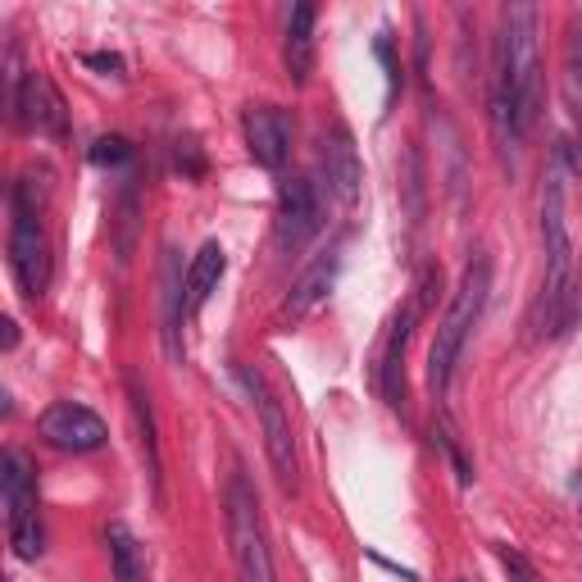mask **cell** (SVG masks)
<instances>
[{
  "instance_id": "6da1fadb",
  "label": "cell",
  "mask_w": 582,
  "mask_h": 582,
  "mask_svg": "<svg viewBox=\"0 0 582 582\" xmlns=\"http://www.w3.org/2000/svg\"><path fill=\"white\" fill-rule=\"evenodd\" d=\"M541 246H546V278L532 310V337H556L573 323V237L564 210V160L556 155L541 178Z\"/></svg>"
},
{
  "instance_id": "7a4b0ae2",
  "label": "cell",
  "mask_w": 582,
  "mask_h": 582,
  "mask_svg": "<svg viewBox=\"0 0 582 582\" xmlns=\"http://www.w3.org/2000/svg\"><path fill=\"white\" fill-rule=\"evenodd\" d=\"M487 292H492V260L473 255L464 264V278L455 287V296H451V310H447V319L437 323L432 351H428V383H432V392L451 387L455 364L464 355V341H469V332L477 328V319H483V310H487Z\"/></svg>"
},
{
  "instance_id": "3957f363",
  "label": "cell",
  "mask_w": 582,
  "mask_h": 582,
  "mask_svg": "<svg viewBox=\"0 0 582 582\" xmlns=\"http://www.w3.org/2000/svg\"><path fill=\"white\" fill-rule=\"evenodd\" d=\"M223 509H228L232 564H237V573H242V582H278V578H273V556H268V541H264V524H260V496H255L251 477L242 469L228 477Z\"/></svg>"
},
{
  "instance_id": "277c9868",
  "label": "cell",
  "mask_w": 582,
  "mask_h": 582,
  "mask_svg": "<svg viewBox=\"0 0 582 582\" xmlns=\"http://www.w3.org/2000/svg\"><path fill=\"white\" fill-rule=\"evenodd\" d=\"M0 496L10 509V546L19 560H37L46 551V532H42V505H37V473L23 451L0 455Z\"/></svg>"
},
{
  "instance_id": "5b68a950",
  "label": "cell",
  "mask_w": 582,
  "mask_h": 582,
  "mask_svg": "<svg viewBox=\"0 0 582 582\" xmlns=\"http://www.w3.org/2000/svg\"><path fill=\"white\" fill-rule=\"evenodd\" d=\"M242 383L260 409V432H264V451H268V464H273V477H278V487L283 492H296V437H292V419H287V409L283 400L268 392L264 383V373L260 369H242Z\"/></svg>"
},
{
  "instance_id": "8992f818",
  "label": "cell",
  "mask_w": 582,
  "mask_h": 582,
  "mask_svg": "<svg viewBox=\"0 0 582 582\" xmlns=\"http://www.w3.org/2000/svg\"><path fill=\"white\" fill-rule=\"evenodd\" d=\"M10 268L23 287L28 300H42L51 287V242L42 215L28 210V205H14V223H10Z\"/></svg>"
},
{
  "instance_id": "52a82bcc",
  "label": "cell",
  "mask_w": 582,
  "mask_h": 582,
  "mask_svg": "<svg viewBox=\"0 0 582 582\" xmlns=\"http://www.w3.org/2000/svg\"><path fill=\"white\" fill-rule=\"evenodd\" d=\"M37 432H42L46 447H55L64 455H91V451H100L110 441L106 419H100L96 409L78 405V400H55L37 419Z\"/></svg>"
},
{
  "instance_id": "ba28073f",
  "label": "cell",
  "mask_w": 582,
  "mask_h": 582,
  "mask_svg": "<svg viewBox=\"0 0 582 582\" xmlns=\"http://www.w3.org/2000/svg\"><path fill=\"white\" fill-rule=\"evenodd\" d=\"M323 228V200L310 178H287L278 187V237L287 251H300L305 242H315Z\"/></svg>"
},
{
  "instance_id": "9c48e42d",
  "label": "cell",
  "mask_w": 582,
  "mask_h": 582,
  "mask_svg": "<svg viewBox=\"0 0 582 582\" xmlns=\"http://www.w3.org/2000/svg\"><path fill=\"white\" fill-rule=\"evenodd\" d=\"M14 119H19L23 128H37V132L55 136V142H68V106H64L59 87H55L46 74H37V68H32V74L23 78Z\"/></svg>"
},
{
  "instance_id": "30bf717a",
  "label": "cell",
  "mask_w": 582,
  "mask_h": 582,
  "mask_svg": "<svg viewBox=\"0 0 582 582\" xmlns=\"http://www.w3.org/2000/svg\"><path fill=\"white\" fill-rule=\"evenodd\" d=\"M319 164H323V178H328V191L347 205L360 200V191H364V164H360V155H355V142H351V132L341 128V123H332L328 132H323V151H319Z\"/></svg>"
},
{
  "instance_id": "8fae6325",
  "label": "cell",
  "mask_w": 582,
  "mask_h": 582,
  "mask_svg": "<svg viewBox=\"0 0 582 582\" xmlns=\"http://www.w3.org/2000/svg\"><path fill=\"white\" fill-rule=\"evenodd\" d=\"M424 315V300H405L400 305V315L392 319V332L383 341V355H378V387L387 396L392 409L405 405V351H409V337H415V323Z\"/></svg>"
},
{
  "instance_id": "7c38bea8",
  "label": "cell",
  "mask_w": 582,
  "mask_h": 582,
  "mask_svg": "<svg viewBox=\"0 0 582 582\" xmlns=\"http://www.w3.org/2000/svg\"><path fill=\"white\" fill-rule=\"evenodd\" d=\"M242 128H246V151L260 168H283L292 160V123L283 110L251 106L242 114Z\"/></svg>"
},
{
  "instance_id": "4fadbf2b",
  "label": "cell",
  "mask_w": 582,
  "mask_h": 582,
  "mask_svg": "<svg viewBox=\"0 0 582 582\" xmlns=\"http://www.w3.org/2000/svg\"><path fill=\"white\" fill-rule=\"evenodd\" d=\"M337 264H341V255H337V251H323L310 268L300 273V278L292 283V292H287V300H283V310H278L283 323H300V319L310 315L315 305L332 292V283H337Z\"/></svg>"
},
{
  "instance_id": "5bb4252c",
  "label": "cell",
  "mask_w": 582,
  "mask_h": 582,
  "mask_svg": "<svg viewBox=\"0 0 582 582\" xmlns=\"http://www.w3.org/2000/svg\"><path fill=\"white\" fill-rule=\"evenodd\" d=\"M160 296H164V347L168 355H183V305H187V273L178 264V251L168 246L160 260Z\"/></svg>"
},
{
  "instance_id": "9a60e30c",
  "label": "cell",
  "mask_w": 582,
  "mask_h": 582,
  "mask_svg": "<svg viewBox=\"0 0 582 582\" xmlns=\"http://www.w3.org/2000/svg\"><path fill=\"white\" fill-rule=\"evenodd\" d=\"M128 409H132V424H136V441H142V460H146V477H151V496L160 501L164 487H160V447H155V409H151V396L142 387L136 373H128Z\"/></svg>"
},
{
  "instance_id": "2e32d148",
  "label": "cell",
  "mask_w": 582,
  "mask_h": 582,
  "mask_svg": "<svg viewBox=\"0 0 582 582\" xmlns=\"http://www.w3.org/2000/svg\"><path fill=\"white\" fill-rule=\"evenodd\" d=\"M315 23H319L315 6H296L292 10V23H287V78L296 87H305L310 74H315Z\"/></svg>"
},
{
  "instance_id": "e0dca14e",
  "label": "cell",
  "mask_w": 582,
  "mask_h": 582,
  "mask_svg": "<svg viewBox=\"0 0 582 582\" xmlns=\"http://www.w3.org/2000/svg\"><path fill=\"white\" fill-rule=\"evenodd\" d=\"M223 273H228L223 246H219V242H205V246L196 251V260L187 264V315H196L200 305L215 296V287H219Z\"/></svg>"
},
{
  "instance_id": "ac0fdd59",
  "label": "cell",
  "mask_w": 582,
  "mask_h": 582,
  "mask_svg": "<svg viewBox=\"0 0 582 582\" xmlns=\"http://www.w3.org/2000/svg\"><path fill=\"white\" fill-rule=\"evenodd\" d=\"M106 546H110V569H114V582H142L146 573V546L136 541V532L128 524H110L106 528Z\"/></svg>"
},
{
  "instance_id": "d6986e66",
  "label": "cell",
  "mask_w": 582,
  "mask_h": 582,
  "mask_svg": "<svg viewBox=\"0 0 582 582\" xmlns=\"http://www.w3.org/2000/svg\"><path fill=\"white\" fill-rule=\"evenodd\" d=\"M564 87L573 100V114L582 119V10L569 14V42H564Z\"/></svg>"
},
{
  "instance_id": "ffe728a7",
  "label": "cell",
  "mask_w": 582,
  "mask_h": 582,
  "mask_svg": "<svg viewBox=\"0 0 582 582\" xmlns=\"http://www.w3.org/2000/svg\"><path fill=\"white\" fill-rule=\"evenodd\" d=\"M87 160L91 164H100V168H114V164H128L132 160V142H128V136H96V142H91V151H87Z\"/></svg>"
},
{
  "instance_id": "44dd1931",
  "label": "cell",
  "mask_w": 582,
  "mask_h": 582,
  "mask_svg": "<svg viewBox=\"0 0 582 582\" xmlns=\"http://www.w3.org/2000/svg\"><path fill=\"white\" fill-rule=\"evenodd\" d=\"M432 437L441 441V447H447V455H451V464H455V473H460V487H469V483H473V464L464 460V451H460V441H455V432H451L447 424H441V428H437Z\"/></svg>"
},
{
  "instance_id": "7402d4cb",
  "label": "cell",
  "mask_w": 582,
  "mask_h": 582,
  "mask_svg": "<svg viewBox=\"0 0 582 582\" xmlns=\"http://www.w3.org/2000/svg\"><path fill=\"white\" fill-rule=\"evenodd\" d=\"M496 560L505 564V573H509V582H537V573H532V564L515 551V546H505V541H496Z\"/></svg>"
},
{
  "instance_id": "603a6c76",
  "label": "cell",
  "mask_w": 582,
  "mask_h": 582,
  "mask_svg": "<svg viewBox=\"0 0 582 582\" xmlns=\"http://www.w3.org/2000/svg\"><path fill=\"white\" fill-rule=\"evenodd\" d=\"M83 64H87V68H96V74L123 78V55H114V51H87V55H83Z\"/></svg>"
},
{
  "instance_id": "cb8c5ba5",
  "label": "cell",
  "mask_w": 582,
  "mask_h": 582,
  "mask_svg": "<svg viewBox=\"0 0 582 582\" xmlns=\"http://www.w3.org/2000/svg\"><path fill=\"white\" fill-rule=\"evenodd\" d=\"M373 51H378V59H383V68H387V78H392V91L400 87V64H396V55H392V42H387V32L378 42H373Z\"/></svg>"
},
{
  "instance_id": "d4e9b609",
  "label": "cell",
  "mask_w": 582,
  "mask_h": 582,
  "mask_svg": "<svg viewBox=\"0 0 582 582\" xmlns=\"http://www.w3.org/2000/svg\"><path fill=\"white\" fill-rule=\"evenodd\" d=\"M178 168H183L187 178H200V168H205V164H200V155H196V146H191V142H187V146H178Z\"/></svg>"
},
{
  "instance_id": "484cf974",
  "label": "cell",
  "mask_w": 582,
  "mask_h": 582,
  "mask_svg": "<svg viewBox=\"0 0 582 582\" xmlns=\"http://www.w3.org/2000/svg\"><path fill=\"white\" fill-rule=\"evenodd\" d=\"M0 328H6V332H0V341H6V351H14V347H19V323H14V319H6Z\"/></svg>"
},
{
  "instance_id": "4316f807",
  "label": "cell",
  "mask_w": 582,
  "mask_h": 582,
  "mask_svg": "<svg viewBox=\"0 0 582 582\" xmlns=\"http://www.w3.org/2000/svg\"><path fill=\"white\" fill-rule=\"evenodd\" d=\"M569 487H573V501H578V515H582V473H573V483H569Z\"/></svg>"
}]
</instances>
